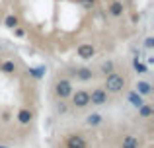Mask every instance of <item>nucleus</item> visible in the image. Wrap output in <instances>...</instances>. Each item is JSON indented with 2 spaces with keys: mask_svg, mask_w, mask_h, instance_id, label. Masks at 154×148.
<instances>
[{
  "mask_svg": "<svg viewBox=\"0 0 154 148\" xmlns=\"http://www.w3.org/2000/svg\"><path fill=\"white\" fill-rule=\"evenodd\" d=\"M125 88V78L121 74H107L105 76V90L107 92H113V94H117V92H121Z\"/></svg>",
  "mask_w": 154,
  "mask_h": 148,
  "instance_id": "nucleus-1",
  "label": "nucleus"
},
{
  "mask_svg": "<svg viewBox=\"0 0 154 148\" xmlns=\"http://www.w3.org/2000/svg\"><path fill=\"white\" fill-rule=\"evenodd\" d=\"M55 94L59 95V98H68V95L72 94V84L68 82L66 78L59 80V82L55 84Z\"/></svg>",
  "mask_w": 154,
  "mask_h": 148,
  "instance_id": "nucleus-2",
  "label": "nucleus"
},
{
  "mask_svg": "<svg viewBox=\"0 0 154 148\" xmlns=\"http://www.w3.org/2000/svg\"><path fill=\"white\" fill-rule=\"evenodd\" d=\"M90 95V103H94V105H103L105 101H107V92L102 90V88H96V90H92Z\"/></svg>",
  "mask_w": 154,
  "mask_h": 148,
  "instance_id": "nucleus-3",
  "label": "nucleus"
},
{
  "mask_svg": "<svg viewBox=\"0 0 154 148\" xmlns=\"http://www.w3.org/2000/svg\"><path fill=\"white\" fill-rule=\"evenodd\" d=\"M72 103H74L76 107H86V105H90V95H88V92H84V90H78L74 95H72Z\"/></svg>",
  "mask_w": 154,
  "mask_h": 148,
  "instance_id": "nucleus-4",
  "label": "nucleus"
},
{
  "mask_svg": "<svg viewBox=\"0 0 154 148\" xmlns=\"http://www.w3.org/2000/svg\"><path fill=\"white\" fill-rule=\"evenodd\" d=\"M76 53H78L80 59L88 61V59H92V57L96 55V49H94V45H92V43H82V45H78Z\"/></svg>",
  "mask_w": 154,
  "mask_h": 148,
  "instance_id": "nucleus-5",
  "label": "nucleus"
},
{
  "mask_svg": "<svg viewBox=\"0 0 154 148\" xmlns=\"http://www.w3.org/2000/svg\"><path fill=\"white\" fill-rule=\"evenodd\" d=\"M107 12H109L111 16H115V18H119V16L125 12V6H123V2H119V0H113V2L109 4Z\"/></svg>",
  "mask_w": 154,
  "mask_h": 148,
  "instance_id": "nucleus-6",
  "label": "nucleus"
},
{
  "mask_svg": "<svg viewBox=\"0 0 154 148\" xmlns=\"http://www.w3.org/2000/svg\"><path fill=\"white\" fill-rule=\"evenodd\" d=\"M66 146H68V148H86V142H84L82 137H76V134H72V137H68Z\"/></svg>",
  "mask_w": 154,
  "mask_h": 148,
  "instance_id": "nucleus-7",
  "label": "nucleus"
},
{
  "mask_svg": "<svg viewBox=\"0 0 154 148\" xmlns=\"http://www.w3.org/2000/svg\"><path fill=\"white\" fill-rule=\"evenodd\" d=\"M127 98H129V101H131L133 105L137 107V109H139V107H140V105H143V103H144L143 95H140L139 92H129V95H127Z\"/></svg>",
  "mask_w": 154,
  "mask_h": 148,
  "instance_id": "nucleus-8",
  "label": "nucleus"
},
{
  "mask_svg": "<svg viewBox=\"0 0 154 148\" xmlns=\"http://www.w3.org/2000/svg\"><path fill=\"white\" fill-rule=\"evenodd\" d=\"M4 26H6L8 29H14V27H18V26H20L18 16H16V14H8L6 18H4Z\"/></svg>",
  "mask_w": 154,
  "mask_h": 148,
  "instance_id": "nucleus-9",
  "label": "nucleus"
},
{
  "mask_svg": "<svg viewBox=\"0 0 154 148\" xmlns=\"http://www.w3.org/2000/svg\"><path fill=\"white\" fill-rule=\"evenodd\" d=\"M0 70H2L4 74H14L16 72L14 61H2V62H0Z\"/></svg>",
  "mask_w": 154,
  "mask_h": 148,
  "instance_id": "nucleus-10",
  "label": "nucleus"
},
{
  "mask_svg": "<svg viewBox=\"0 0 154 148\" xmlns=\"http://www.w3.org/2000/svg\"><path fill=\"white\" fill-rule=\"evenodd\" d=\"M92 70L90 68H78L76 70V78L78 80H82V82H88V80H92Z\"/></svg>",
  "mask_w": 154,
  "mask_h": 148,
  "instance_id": "nucleus-11",
  "label": "nucleus"
},
{
  "mask_svg": "<svg viewBox=\"0 0 154 148\" xmlns=\"http://www.w3.org/2000/svg\"><path fill=\"white\" fill-rule=\"evenodd\" d=\"M137 92H139L140 95H148L152 92V86L148 82H143V80H140V82H137Z\"/></svg>",
  "mask_w": 154,
  "mask_h": 148,
  "instance_id": "nucleus-12",
  "label": "nucleus"
},
{
  "mask_svg": "<svg viewBox=\"0 0 154 148\" xmlns=\"http://www.w3.org/2000/svg\"><path fill=\"white\" fill-rule=\"evenodd\" d=\"M121 146H123V148H139V138L129 134V137L123 138V144H121Z\"/></svg>",
  "mask_w": 154,
  "mask_h": 148,
  "instance_id": "nucleus-13",
  "label": "nucleus"
},
{
  "mask_svg": "<svg viewBox=\"0 0 154 148\" xmlns=\"http://www.w3.org/2000/svg\"><path fill=\"white\" fill-rule=\"evenodd\" d=\"M31 117H33V115H31L29 109H22V111L18 113V121L22 123V125H27V123L31 121Z\"/></svg>",
  "mask_w": 154,
  "mask_h": 148,
  "instance_id": "nucleus-14",
  "label": "nucleus"
},
{
  "mask_svg": "<svg viewBox=\"0 0 154 148\" xmlns=\"http://www.w3.org/2000/svg\"><path fill=\"white\" fill-rule=\"evenodd\" d=\"M102 115H100V113H92V115H88V117H86V123H88V125H90V127H98L100 125V123H102Z\"/></svg>",
  "mask_w": 154,
  "mask_h": 148,
  "instance_id": "nucleus-15",
  "label": "nucleus"
},
{
  "mask_svg": "<svg viewBox=\"0 0 154 148\" xmlns=\"http://www.w3.org/2000/svg\"><path fill=\"white\" fill-rule=\"evenodd\" d=\"M27 74H29V76H33L35 80H39V78H43V74H45V66H37V68H29V70H27Z\"/></svg>",
  "mask_w": 154,
  "mask_h": 148,
  "instance_id": "nucleus-16",
  "label": "nucleus"
},
{
  "mask_svg": "<svg viewBox=\"0 0 154 148\" xmlns=\"http://www.w3.org/2000/svg\"><path fill=\"white\" fill-rule=\"evenodd\" d=\"M133 68L137 70V72H140V74H146V65H143V62L139 61V59H135V61H133Z\"/></svg>",
  "mask_w": 154,
  "mask_h": 148,
  "instance_id": "nucleus-17",
  "label": "nucleus"
},
{
  "mask_svg": "<svg viewBox=\"0 0 154 148\" xmlns=\"http://www.w3.org/2000/svg\"><path fill=\"white\" fill-rule=\"evenodd\" d=\"M100 70H102V74H105V76H107V74H111V72H113V62H111V61H105L103 65H102V68H100Z\"/></svg>",
  "mask_w": 154,
  "mask_h": 148,
  "instance_id": "nucleus-18",
  "label": "nucleus"
},
{
  "mask_svg": "<svg viewBox=\"0 0 154 148\" xmlns=\"http://www.w3.org/2000/svg\"><path fill=\"white\" fill-rule=\"evenodd\" d=\"M139 111H140V115H143V117H150V115H152V107L146 105V103H143V105L139 107Z\"/></svg>",
  "mask_w": 154,
  "mask_h": 148,
  "instance_id": "nucleus-19",
  "label": "nucleus"
},
{
  "mask_svg": "<svg viewBox=\"0 0 154 148\" xmlns=\"http://www.w3.org/2000/svg\"><path fill=\"white\" fill-rule=\"evenodd\" d=\"M144 47H146V49H152V47H154V39L146 37V39H144Z\"/></svg>",
  "mask_w": 154,
  "mask_h": 148,
  "instance_id": "nucleus-20",
  "label": "nucleus"
},
{
  "mask_svg": "<svg viewBox=\"0 0 154 148\" xmlns=\"http://www.w3.org/2000/svg\"><path fill=\"white\" fill-rule=\"evenodd\" d=\"M14 33H16V35H18V37H23V35H26V31H23V29H22V27H20V26H18V27H14Z\"/></svg>",
  "mask_w": 154,
  "mask_h": 148,
  "instance_id": "nucleus-21",
  "label": "nucleus"
},
{
  "mask_svg": "<svg viewBox=\"0 0 154 148\" xmlns=\"http://www.w3.org/2000/svg\"><path fill=\"white\" fill-rule=\"evenodd\" d=\"M82 4H86V6H94V0H80Z\"/></svg>",
  "mask_w": 154,
  "mask_h": 148,
  "instance_id": "nucleus-22",
  "label": "nucleus"
},
{
  "mask_svg": "<svg viewBox=\"0 0 154 148\" xmlns=\"http://www.w3.org/2000/svg\"><path fill=\"white\" fill-rule=\"evenodd\" d=\"M0 51H2V45H0Z\"/></svg>",
  "mask_w": 154,
  "mask_h": 148,
  "instance_id": "nucleus-23",
  "label": "nucleus"
},
{
  "mask_svg": "<svg viewBox=\"0 0 154 148\" xmlns=\"http://www.w3.org/2000/svg\"><path fill=\"white\" fill-rule=\"evenodd\" d=\"M0 148H6V146H0Z\"/></svg>",
  "mask_w": 154,
  "mask_h": 148,
  "instance_id": "nucleus-24",
  "label": "nucleus"
}]
</instances>
